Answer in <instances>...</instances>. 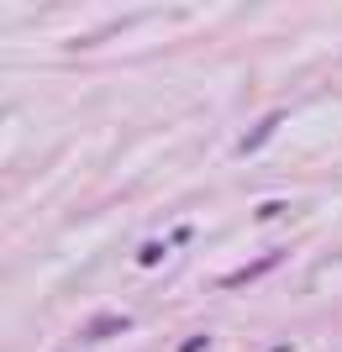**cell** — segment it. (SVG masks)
<instances>
[{
	"label": "cell",
	"mask_w": 342,
	"mask_h": 352,
	"mask_svg": "<svg viewBox=\"0 0 342 352\" xmlns=\"http://www.w3.org/2000/svg\"><path fill=\"white\" fill-rule=\"evenodd\" d=\"M279 111H274V116H264V121H258V126H253V132H248V137H242V147H237V153H258V142H268V132H274V126H279Z\"/></svg>",
	"instance_id": "cell-1"
}]
</instances>
